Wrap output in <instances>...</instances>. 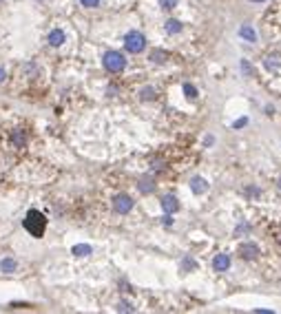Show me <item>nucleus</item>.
Segmentation results:
<instances>
[{
  "instance_id": "16",
  "label": "nucleus",
  "mask_w": 281,
  "mask_h": 314,
  "mask_svg": "<svg viewBox=\"0 0 281 314\" xmlns=\"http://www.w3.org/2000/svg\"><path fill=\"white\" fill-rule=\"evenodd\" d=\"M166 57H169V53L162 51V49H155V51L151 53V60L157 62V64H162V62H166Z\"/></svg>"
},
{
  "instance_id": "19",
  "label": "nucleus",
  "mask_w": 281,
  "mask_h": 314,
  "mask_svg": "<svg viewBox=\"0 0 281 314\" xmlns=\"http://www.w3.org/2000/svg\"><path fill=\"white\" fill-rule=\"evenodd\" d=\"M117 312H133V305L126 303V301H120L117 303Z\"/></svg>"
},
{
  "instance_id": "6",
  "label": "nucleus",
  "mask_w": 281,
  "mask_h": 314,
  "mask_svg": "<svg viewBox=\"0 0 281 314\" xmlns=\"http://www.w3.org/2000/svg\"><path fill=\"white\" fill-rule=\"evenodd\" d=\"M239 255L244 257V259H248V261H250V259H257V257H259V248L254 246L253 241L241 243V246H239Z\"/></svg>"
},
{
  "instance_id": "23",
  "label": "nucleus",
  "mask_w": 281,
  "mask_h": 314,
  "mask_svg": "<svg viewBox=\"0 0 281 314\" xmlns=\"http://www.w3.org/2000/svg\"><path fill=\"white\" fill-rule=\"evenodd\" d=\"M263 64H266V69H277V62H275V57H266V62H263Z\"/></svg>"
},
{
  "instance_id": "5",
  "label": "nucleus",
  "mask_w": 281,
  "mask_h": 314,
  "mask_svg": "<svg viewBox=\"0 0 281 314\" xmlns=\"http://www.w3.org/2000/svg\"><path fill=\"white\" fill-rule=\"evenodd\" d=\"M162 208H164V212H169V215H173V212L179 210V201L175 195H164L162 197Z\"/></svg>"
},
{
  "instance_id": "26",
  "label": "nucleus",
  "mask_w": 281,
  "mask_h": 314,
  "mask_svg": "<svg viewBox=\"0 0 281 314\" xmlns=\"http://www.w3.org/2000/svg\"><path fill=\"white\" fill-rule=\"evenodd\" d=\"M162 221H164V224H166V226H170V224H173V217H170V215H169V212H166V217H164V219H162Z\"/></svg>"
},
{
  "instance_id": "1",
  "label": "nucleus",
  "mask_w": 281,
  "mask_h": 314,
  "mask_svg": "<svg viewBox=\"0 0 281 314\" xmlns=\"http://www.w3.org/2000/svg\"><path fill=\"white\" fill-rule=\"evenodd\" d=\"M23 226H25V230H27L31 237H36V239H42L45 237V230H47V217H45V212H40V210H29L27 215H25V219H23Z\"/></svg>"
},
{
  "instance_id": "29",
  "label": "nucleus",
  "mask_w": 281,
  "mask_h": 314,
  "mask_svg": "<svg viewBox=\"0 0 281 314\" xmlns=\"http://www.w3.org/2000/svg\"><path fill=\"white\" fill-rule=\"evenodd\" d=\"M0 2H2V0H0Z\"/></svg>"
},
{
  "instance_id": "10",
  "label": "nucleus",
  "mask_w": 281,
  "mask_h": 314,
  "mask_svg": "<svg viewBox=\"0 0 281 314\" xmlns=\"http://www.w3.org/2000/svg\"><path fill=\"white\" fill-rule=\"evenodd\" d=\"M191 190L195 195H204L206 190H208V184H206L204 177H193V179H191Z\"/></svg>"
},
{
  "instance_id": "24",
  "label": "nucleus",
  "mask_w": 281,
  "mask_h": 314,
  "mask_svg": "<svg viewBox=\"0 0 281 314\" xmlns=\"http://www.w3.org/2000/svg\"><path fill=\"white\" fill-rule=\"evenodd\" d=\"M246 124H248V119H246V117H241V119H237V122L232 124V126H235V128H244Z\"/></svg>"
},
{
  "instance_id": "11",
  "label": "nucleus",
  "mask_w": 281,
  "mask_h": 314,
  "mask_svg": "<svg viewBox=\"0 0 281 314\" xmlns=\"http://www.w3.org/2000/svg\"><path fill=\"white\" fill-rule=\"evenodd\" d=\"M11 144H14L16 148H25V144H27V133H25L23 128L14 131L11 133Z\"/></svg>"
},
{
  "instance_id": "2",
  "label": "nucleus",
  "mask_w": 281,
  "mask_h": 314,
  "mask_svg": "<svg viewBox=\"0 0 281 314\" xmlns=\"http://www.w3.org/2000/svg\"><path fill=\"white\" fill-rule=\"evenodd\" d=\"M102 66L109 71V73H120L126 66V57L122 56L120 51H107L102 56Z\"/></svg>"
},
{
  "instance_id": "27",
  "label": "nucleus",
  "mask_w": 281,
  "mask_h": 314,
  "mask_svg": "<svg viewBox=\"0 0 281 314\" xmlns=\"http://www.w3.org/2000/svg\"><path fill=\"white\" fill-rule=\"evenodd\" d=\"M253 2H263V0H253Z\"/></svg>"
},
{
  "instance_id": "7",
  "label": "nucleus",
  "mask_w": 281,
  "mask_h": 314,
  "mask_svg": "<svg viewBox=\"0 0 281 314\" xmlns=\"http://www.w3.org/2000/svg\"><path fill=\"white\" fill-rule=\"evenodd\" d=\"M47 42H49L51 47H62V44L67 42V35H64L62 29H54V31H49V35H47Z\"/></svg>"
},
{
  "instance_id": "14",
  "label": "nucleus",
  "mask_w": 281,
  "mask_h": 314,
  "mask_svg": "<svg viewBox=\"0 0 281 314\" xmlns=\"http://www.w3.org/2000/svg\"><path fill=\"white\" fill-rule=\"evenodd\" d=\"M184 25L179 20H175V18H170V20H166V31L169 33H182Z\"/></svg>"
},
{
  "instance_id": "4",
  "label": "nucleus",
  "mask_w": 281,
  "mask_h": 314,
  "mask_svg": "<svg viewBox=\"0 0 281 314\" xmlns=\"http://www.w3.org/2000/svg\"><path fill=\"white\" fill-rule=\"evenodd\" d=\"M113 210L120 212V215H129L133 210V197H129L126 193H120L113 197Z\"/></svg>"
},
{
  "instance_id": "12",
  "label": "nucleus",
  "mask_w": 281,
  "mask_h": 314,
  "mask_svg": "<svg viewBox=\"0 0 281 314\" xmlns=\"http://www.w3.org/2000/svg\"><path fill=\"white\" fill-rule=\"evenodd\" d=\"M239 35L244 40H248V42H257V31H254L250 25H241L239 27Z\"/></svg>"
},
{
  "instance_id": "22",
  "label": "nucleus",
  "mask_w": 281,
  "mask_h": 314,
  "mask_svg": "<svg viewBox=\"0 0 281 314\" xmlns=\"http://www.w3.org/2000/svg\"><path fill=\"white\" fill-rule=\"evenodd\" d=\"M80 2H82V7L93 9V7H98V4H100V0H80Z\"/></svg>"
},
{
  "instance_id": "13",
  "label": "nucleus",
  "mask_w": 281,
  "mask_h": 314,
  "mask_svg": "<svg viewBox=\"0 0 281 314\" xmlns=\"http://www.w3.org/2000/svg\"><path fill=\"white\" fill-rule=\"evenodd\" d=\"M91 252H93V248H91L89 243H76V246L71 248V255H76V257H89Z\"/></svg>"
},
{
  "instance_id": "21",
  "label": "nucleus",
  "mask_w": 281,
  "mask_h": 314,
  "mask_svg": "<svg viewBox=\"0 0 281 314\" xmlns=\"http://www.w3.org/2000/svg\"><path fill=\"white\" fill-rule=\"evenodd\" d=\"M182 270H195V261H193L191 257H186V259H184V263H182Z\"/></svg>"
},
{
  "instance_id": "20",
  "label": "nucleus",
  "mask_w": 281,
  "mask_h": 314,
  "mask_svg": "<svg viewBox=\"0 0 281 314\" xmlns=\"http://www.w3.org/2000/svg\"><path fill=\"white\" fill-rule=\"evenodd\" d=\"M160 7H162V9H166V11H169V9L177 7V0H160Z\"/></svg>"
},
{
  "instance_id": "17",
  "label": "nucleus",
  "mask_w": 281,
  "mask_h": 314,
  "mask_svg": "<svg viewBox=\"0 0 281 314\" xmlns=\"http://www.w3.org/2000/svg\"><path fill=\"white\" fill-rule=\"evenodd\" d=\"M140 97H142V100H155V88L144 86L142 91H140Z\"/></svg>"
},
{
  "instance_id": "18",
  "label": "nucleus",
  "mask_w": 281,
  "mask_h": 314,
  "mask_svg": "<svg viewBox=\"0 0 281 314\" xmlns=\"http://www.w3.org/2000/svg\"><path fill=\"white\" fill-rule=\"evenodd\" d=\"M184 93H186V97H188V100H195V97H197V88L195 86H193V84H184Z\"/></svg>"
},
{
  "instance_id": "9",
  "label": "nucleus",
  "mask_w": 281,
  "mask_h": 314,
  "mask_svg": "<svg viewBox=\"0 0 281 314\" xmlns=\"http://www.w3.org/2000/svg\"><path fill=\"white\" fill-rule=\"evenodd\" d=\"M213 268L217 270V272H226V270L230 268V257H228V255H217L213 259Z\"/></svg>"
},
{
  "instance_id": "28",
  "label": "nucleus",
  "mask_w": 281,
  "mask_h": 314,
  "mask_svg": "<svg viewBox=\"0 0 281 314\" xmlns=\"http://www.w3.org/2000/svg\"><path fill=\"white\" fill-rule=\"evenodd\" d=\"M279 188H281V179H279Z\"/></svg>"
},
{
  "instance_id": "8",
  "label": "nucleus",
  "mask_w": 281,
  "mask_h": 314,
  "mask_svg": "<svg viewBox=\"0 0 281 314\" xmlns=\"http://www.w3.org/2000/svg\"><path fill=\"white\" fill-rule=\"evenodd\" d=\"M18 270V261L14 257H5V259L0 261V272L2 274H14Z\"/></svg>"
},
{
  "instance_id": "15",
  "label": "nucleus",
  "mask_w": 281,
  "mask_h": 314,
  "mask_svg": "<svg viewBox=\"0 0 281 314\" xmlns=\"http://www.w3.org/2000/svg\"><path fill=\"white\" fill-rule=\"evenodd\" d=\"M138 188L142 190V193H153V190H155V184H153L151 177H142L140 184H138Z\"/></svg>"
},
{
  "instance_id": "3",
  "label": "nucleus",
  "mask_w": 281,
  "mask_h": 314,
  "mask_svg": "<svg viewBox=\"0 0 281 314\" xmlns=\"http://www.w3.org/2000/svg\"><path fill=\"white\" fill-rule=\"evenodd\" d=\"M124 49L129 53H142L144 49H146V38H144V33H140V31H129V33L124 35Z\"/></svg>"
},
{
  "instance_id": "25",
  "label": "nucleus",
  "mask_w": 281,
  "mask_h": 314,
  "mask_svg": "<svg viewBox=\"0 0 281 314\" xmlns=\"http://www.w3.org/2000/svg\"><path fill=\"white\" fill-rule=\"evenodd\" d=\"M7 80V71H5V66H0V84Z\"/></svg>"
}]
</instances>
